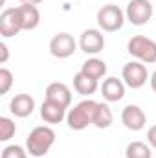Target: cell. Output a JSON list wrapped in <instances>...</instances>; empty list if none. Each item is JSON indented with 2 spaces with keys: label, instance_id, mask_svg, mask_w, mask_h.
<instances>
[{
  "label": "cell",
  "instance_id": "obj_10",
  "mask_svg": "<svg viewBox=\"0 0 156 158\" xmlns=\"http://www.w3.org/2000/svg\"><path fill=\"white\" fill-rule=\"evenodd\" d=\"M121 123L129 129V131H142L147 123V116L143 112L142 107L138 105H127L121 110Z\"/></svg>",
  "mask_w": 156,
  "mask_h": 158
},
{
  "label": "cell",
  "instance_id": "obj_13",
  "mask_svg": "<svg viewBox=\"0 0 156 158\" xmlns=\"http://www.w3.org/2000/svg\"><path fill=\"white\" fill-rule=\"evenodd\" d=\"M101 94L109 103L121 101L125 98V83L117 77H107L101 85Z\"/></svg>",
  "mask_w": 156,
  "mask_h": 158
},
{
  "label": "cell",
  "instance_id": "obj_5",
  "mask_svg": "<svg viewBox=\"0 0 156 158\" xmlns=\"http://www.w3.org/2000/svg\"><path fill=\"white\" fill-rule=\"evenodd\" d=\"M153 4L149 0H130L127 4L125 17L132 26H145L153 19Z\"/></svg>",
  "mask_w": 156,
  "mask_h": 158
},
{
  "label": "cell",
  "instance_id": "obj_20",
  "mask_svg": "<svg viewBox=\"0 0 156 158\" xmlns=\"http://www.w3.org/2000/svg\"><path fill=\"white\" fill-rule=\"evenodd\" d=\"M17 132V125L11 118H0V142H9Z\"/></svg>",
  "mask_w": 156,
  "mask_h": 158
},
{
  "label": "cell",
  "instance_id": "obj_7",
  "mask_svg": "<svg viewBox=\"0 0 156 158\" xmlns=\"http://www.w3.org/2000/svg\"><path fill=\"white\" fill-rule=\"evenodd\" d=\"M76 50H77V42L66 31L53 35L51 40H50V53L57 59H68V57L74 55Z\"/></svg>",
  "mask_w": 156,
  "mask_h": 158
},
{
  "label": "cell",
  "instance_id": "obj_11",
  "mask_svg": "<svg viewBox=\"0 0 156 158\" xmlns=\"http://www.w3.org/2000/svg\"><path fill=\"white\" fill-rule=\"evenodd\" d=\"M9 110L17 118H28L35 110V99L30 94H17L9 101Z\"/></svg>",
  "mask_w": 156,
  "mask_h": 158
},
{
  "label": "cell",
  "instance_id": "obj_24",
  "mask_svg": "<svg viewBox=\"0 0 156 158\" xmlns=\"http://www.w3.org/2000/svg\"><path fill=\"white\" fill-rule=\"evenodd\" d=\"M0 63L4 64V63H7V57H9V50H7V46H6V42H0Z\"/></svg>",
  "mask_w": 156,
  "mask_h": 158
},
{
  "label": "cell",
  "instance_id": "obj_12",
  "mask_svg": "<svg viewBox=\"0 0 156 158\" xmlns=\"http://www.w3.org/2000/svg\"><path fill=\"white\" fill-rule=\"evenodd\" d=\"M46 99L55 101V103H59V105L68 109L72 105V90L64 83H59V81L50 83L48 88H46Z\"/></svg>",
  "mask_w": 156,
  "mask_h": 158
},
{
  "label": "cell",
  "instance_id": "obj_9",
  "mask_svg": "<svg viewBox=\"0 0 156 158\" xmlns=\"http://www.w3.org/2000/svg\"><path fill=\"white\" fill-rule=\"evenodd\" d=\"M79 48L86 55H97L105 48V37H103V33L99 30H94V28L84 30L81 33V37H79Z\"/></svg>",
  "mask_w": 156,
  "mask_h": 158
},
{
  "label": "cell",
  "instance_id": "obj_26",
  "mask_svg": "<svg viewBox=\"0 0 156 158\" xmlns=\"http://www.w3.org/2000/svg\"><path fill=\"white\" fill-rule=\"evenodd\" d=\"M20 4H31V6H39L40 2H44V0H18Z\"/></svg>",
  "mask_w": 156,
  "mask_h": 158
},
{
  "label": "cell",
  "instance_id": "obj_22",
  "mask_svg": "<svg viewBox=\"0 0 156 158\" xmlns=\"http://www.w3.org/2000/svg\"><path fill=\"white\" fill-rule=\"evenodd\" d=\"M11 86H13V74H11V70L0 68V96L7 94Z\"/></svg>",
  "mask_w": 156,
  "mask_h": 158
},
{
  "label": "cell",
  "instance_id": "obj_17",
  "mask_svg": "<svg viewBox=\"0 0 156 158\" xmlns=\"http://www.w3.org/2000/svg\"><path fill=\"white\" fill-rule=\"evenodd\" d=\"M81 72H84L86 76H90V77H94V79H97V81H99V79L107 74V63H105L103 59L90 57V59H86V61L83 63Z\"/></svg>",
  "mask_w": 156,
  "mask_h": 158
},
{
  "label": "cell",
  "instance_id": "obj_21",
  "mask_svg": "<svg viewBox=\"0 0 156 158\" xmlns=\"http://www.w3.org/2000/svg\"><path fill=\"white\" fill-rule=\"evenodd\" d=\"M0 158H28V149L13 143V145H6L2 149V155Z\"/></svg>",
  "mask_w": 156,
  "mask_h": 158
},
{
  "label": "cell",
  "instance_id": "obj_4",
  "mask_svg": "<svg viewBox=\"0 0 156 158\" xmlns=\"http://www.w3.org/2000/svg\"><path fill=\"white\" fill-rule=\"evenodd\" d=\"M96 20H97V26H99L103 31L112 33V31H117V30L123 28L127 17H125V13L119 9V6H116V4H107V6H103V7L97 11Z\"/></svg>",
  "mask_w": 156,
  "mask_h": 158
},
{
  "label": "cell",
  "instance_id": "obj_25",
  "mask_svg": "<svg viewBox=\"0 0 156 158\" xmlns=\"http://www.w3.org/2000/svg\"><path fill=\"white\" fill-rule=\"evenodd\" d=\"M149 81H151V88H153V92L156 94V70L151 74V77H149Z\"/></svg>",
  "mask_w": 156,
  "mask_h": 158
},
{
  "label": "cell",
  "instance_id": "obj_14",
  "mask_svg": "<svg viewBox=\"0 0 156 158\" xmlns=\"http://www.w3.org/2000/svg\"><path fill=\"white\" fill-rule=\"evenodd\" d=\"M66 107L55 103V101H50V99H44V103L40 105V118L44 119L46 123L50 125H55V123H61L63 119L66 118Z\"/></svg>",
  "mask_w": 156,
  "mask_h": 158
},
{
  "label": "cell",
  "instance_id": "obj_2",
  "mask_svg": "<svg viewBox=\"0 0 156 158\" xmlns=\"http://www.w3.org/2000/svg\"><path fill=\"white\" fill-rule=\"evenodd\" d=\"M96 107H97V101H94V99H83L77 105H74V109H70L66 114L68 127L72 131H83L88 125H94Z\"/></svg>",
  "mask_w": 156,
  "mask_h": 158
},
{
  "label": "cell",
  "instance_id": "obj_15",
  "mask_svg": "<svg viewBox=\"0 0 156 158\" xmlns=\"http://www.w3.org/2000/svg\"><path fill=\"white\" fill-rule=\"evenodd\" d=\"M18 15H20V22H22V30L30 31L35 30L40 22V11L37 6L31 4H20L18 6Z\"/></svg>",
  "mask_w": 156,
  "mask_h": 158
},
{
  "label": "cell",
  "instance_id": "obj_1",
  "mask_svg": "<svg viewBox=\"0 0 156 158\" xmlns=\"http://www.w3.org/2000/svg\"><path fill=\"white\" fill-rule=\"evenodd\" d=\"M53 143H55V131L50 125L35 127L26 138V149H28V153L31 156L35 158L46 156Z\"/></svg>",
  "mask_w": 156,
  "mask_h": 158
},
{
  "label": "cell",
  "instance_id": "obj_6",
  "mask_svg": "<svg viewBox=\"0 0 156 158\" xmlns=\"http://www.w3.org/2000/svg\"><path fill=\"white\" fill-rule=\"evenodd\" d=\"M149 77H151V76H149L145 64L140 63V61H130V63H127V64L123 66V70H121V79H123V83H125L129 88H142V86L147 83Z\"/></svg>",
  "mask_w": 156,
  "mask_h": 158
},
{
  "label": "cell",
  "instance_id": "obj_18",
  "mask_svg": "<svg viewBox=\"0 0 156 158\" xmlns=\"http://www.w3.org/2000/svg\"><path fill=\"white\" fill-rule=\"evenodd\" d=\"M114 121V114L107 103H97L96 114H94V125L97 129H109Z\"/></svg>",
  "mask_w": 156,
  "mask_h": 158
},
{
  "label": "cell",
  "instance_id": "obj_3",
  "mask_svg": "<svg viewBox=\"0 0 156 158\" xmlns=\"http://www.w3.org/2000/svg\"><path fill=\"white\" fill-rule=\"evenodd\" d=\"M127 52L143 64H154L156 63V40L149 39L145 35H136L129 40Z\"/></svg>",
  "mask_w": 156,
  "mask_h": 158
},
{
  "label": "cell",
  "instance_id": "obj_23",
  "mask_svg": "<svg viewBox=\"0 0 156 158\" xmlns=\"http://www.w3.org/2000/svg\"><path fill=\"white\" fill-rule=\"evenodd\" d=\"M147 142H149L151 147H154L156 149V125L149 127V131H147Z\"/></svg>",
  "mask_w": 156,
  "mask_h": 158
},
{
  "label": "cell",
  "instance_id": "obj_8",
  "mask_svg": "<svg viewBox=\"0 0 156 158\" xmlns=\"http://www.w3.org/2000/svg\"><path fill=\"white\" fill-rule=\"evenodd\" d=\"M22 30V22H20V15H18V7H7L2 11L0 15V35L4 39L15 37L18 35Z\"/></svg>",
  "mask_w": 156,
  "mask_h": 158
},
{
  "label": "cell",
  "instance_id": "obj_19",
  "mask_svg": "<svg viewBox=\"0 0 156 158\" xmlns=\"http://www.w3.org/2000/svg\"><path fill=\"white\" fill-rule=\"evenodd\" d=\"M125 156L127 158H153L151 145L143 143V142H130L125 149Z\"/></svg>",
  "mask_w": 156,
  "mask_h": 158
},
{
  "label": "cell",
  "instance_id": "obj_16",
  "mask_svg": "<svg viewBox=\"0 0 156 158\" xmlns=\"http://www.w3.org/2000/svg\"><path fill=\"white\" fill-rule=\"evenodd\" d=\"M74 88H76V92L81 94V96H92V94L97 92L99 81L94 79V77H90V76H86L84 72L79 70L77 74L74 76Z\"/></svg>",
  "mask_w": 156,
  "mask_h": 158
}]
</instances>
